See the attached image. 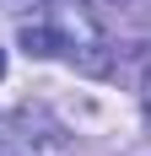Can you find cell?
I'll return each mask as SVG.
<instances>
[{"label": "cell", "mask_w": 151, "mask_h": 156, "mask_svg": "<svg viewBox=\"0 0 151 156\" xmlns=\"http://www.w3.org/2000/svg\"><path fill=\"white\" fill-rule=\"evenodd\" d=\"M0 81H6V48H0Z\"/></svg>", "instance_id": "277c9868"}, {"label": "cell", "mask_w": 151, "mask_h": 156, "mask_svg": "<svg viewBox=\"0 0 151 156\" xmlns=\"http://www.w3.org/2000/svg\"><path fill=\"white\" fill-rule=\"evenodd\" d=\"M16 38H22V48H27L32 59L65 54V59H70L76 70H87V76H103L108 70V32H103V22L92 16L87 0H54L49 16L22 22Z\"/></svg>", "instance_id": "6da1fadb"}, {"label": "cell", "mask_w": 151, "mask_h": 156, "mask_svg": "<svg viewBox=\"0 0 151 156\" xmlns=\"http://www.w3.org/2000/svg\"><path fill=\"white\" fill-rule=\"evenodd\" d=\"M140 102H146V119H151V70H146V81H140Z\"/></svg>", "instance_id": "3957f363"}, {"label": "cell", "mask_w": 151, "mask_h": 156, "mask_svg": "<svg viewBox=\"0 0 151 156\" xmlns=\"http://www.w3.org/2000/svg\"><path fill=\"white\" fill-rule=\"evenodd\" d=\"M0 156H38V151H32V140H16V135L0 129Z\"/></svg>", "instance_id": "7a4b0ae2"}]
</instances>
